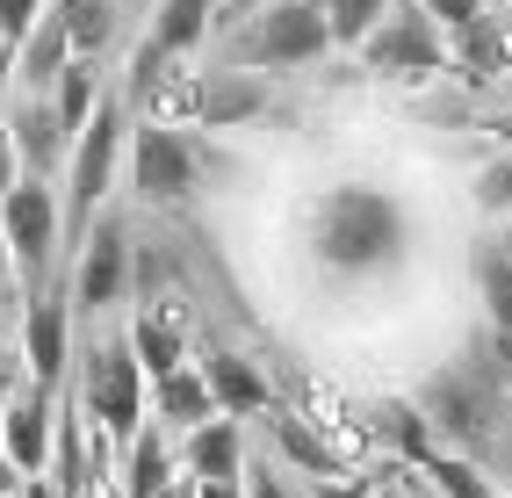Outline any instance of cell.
<instances>
[{
	"label": "cell",
	"mask_w": 512,
	"mask_h": 498,
	"mask_svg": "<svg viewBox=\"0 0 512 498\" xmlns=\"http://www.w3.org/2000/svg\"><path fill=\"white\" fill-rule=\"evenodd\" d=\"M404 203L375 181H339L311 203V253L325 275H383L404 260Z\"/></svg>",
	"instance_id": "6da1fadb"
},
{
	"label": "cell",
	"mask_w": 512,
	"mask_h": 498,
	"mask_svg": "<svg viewBox=\"0 0 512 498\" xmlns=\"http://www.w3.org/2000/svg\"><path fill=\"white\" fill-rule=\"evenodd\" d=\"M325 51H332L325 0H260L231 29V65H253V73H296V65H318Z\"/></svg>",
	"instance_id": "7a4b0ae2"
},
{
	"label": "cell",
	"mask_w": 512,
	"mask_h": 498,
	"mask_svg": "<svg viewBox=\"0 0 512 498\" xmlns=\"http://www.w3.org/2000/svg\"><path fill=\"white\" fill-rule=\"evenodd\" d=\"M123 138H130V102H123V94H101V102H94V116L80 123L73 152H65L58 239H73V246H80V231L94 224L101 195H109V174H116V159H123Z\"/></svg>",
	"instance_id": "3957f363"
},
{
	"label": "cell",
	"mask_w": 512,
	"mask_h": 498,
	"mask_svg": "<svg viewBox=\"0 0 512 498\" xmlns=\"http://www.w3.org/2000/svg\"><path fill=\"white\" fill-rule=\"evenodd\" d=\"M361 65L375 80L419 87V80H433L440 65H448V37H440V22L419 8V0H390V15L361 37Z\"/></svg>",
	"instance_id": "277c9868"
},
{
	"label": "cell",
	"mask_w": 512,
	"mask_h": 498,
	"mask_svg": "<svg viewBox=\"0 0 512 498\" xmlns=\"http://www.w3.org/2000/svg\"><path fill=\"white\" fill-rule=\"evenodd\" d=\"M80 412L109 434V448H130V434L145 426V369H138V354H130V340H101L87 354Z\"/></svg>",
	"instance_id": "5b68a950"
},
{
	"label": "cell",
	"mask_w": 512,
	"mask_h": 498,
	"mask_svg": "<svg viewBox=\"0 0 512 498\" xmlns=\"http://www.w3.org/2000/svg\"><path fill=\"white\" fill-rule=\"evenodd\" d=\"M0 231H8V260L22 268V282L44 289L58 260V195L44 174H15V188L0 195Z\"/></svg>",
	"instance_id": "8992f818"
},
{
	"label": "cell",
	"mask_w": 512,
	"mask_h": 498,
	"mask_svg": "<svg viewBox=\"0 0 512 498\" xmlns=\"http://www.w3.org/2000/svg\"><path fill=\"white\" fill-rule=\"evenodd\" d=\"M130 188L145 203H188L202 188V145L174 123H138L130 130Z\"/></svg>",
	"instance_id": "52a82bcc"
},
{
	"label": "cell",
	"mask_w": 512,
	"mask_h": 498,
	"mask_svg": "<svg viewBox=\"0 0 512 498\" xmlns=\"http://www.w3.org/2000/svg\"><path fill=\"white\" fill-rule=\"evenodd\" d=\"M130 296V231L123 217H94L80 231V260H73V304L80 311H109Z\"/></svg>",
	"instance_id": "ba28073f"
},
{
	"label": "cell",
	"mask_w": 512,
	"mask_h": 498,
	"mask_svg": "<svg viewBox=\"0 0 512 498\" xmlns=\"http://www.w3.org/2000/svg\"><path fill=\"white\" fill-rule=\"evenodd\" d=\"M51 390L29 383V390H8V412H0V448L22 477H44L51 470Z\"/></svg>",
	"instance_id": "9c48e42d"
},
{
	"label": "cell",
	"mask_w": 512,
	"mask_h": 498,
	"mask_svg": "<svg viewBox=\"0 0 512 498\" xmlns=\"http://www.w3.org/2000/svg\"><path fill=\"white\" fill-rule=\"evenodd\" d=\"M65 347H73V304L51 289L29 296V318H22V361H29V383H58L65 376Z\"/></svg>",
	"instance_id": "30bf717a"
},
{
	"label": "cell",
	"mask_w": 512,
	"mask_h": 498,
	"mask_svg": "<svg viewBox=\"0 0 512 498\" xmlns=\"http://www.w3.org/2000/svg\"><path fill=\"white\" fill-rule=\"evenodd\" d=\"M267 116V80L253 65H224V73H202V109H195V130H238Z\"/></svg>",
	"instance_id": "8fae6325"
},
{
	"label": "cell",
	"mask_w": 512,
	"mask_h": 498,
	"mask_svg": "<svg viewBox=\"0 0 512 498\" xmlns=\"http://www.w3.org/2000/svg\"><path fill=\"white\" fill-rule=\"evenodd\" d=\"M426 412L448 426V434L462 441H491V390L476 369H448V376H433L426 383Z\"/></svg>",
	"instance_id": "7c38bea8"
},
{
	"label": "cell",
	"mask_w": 512,
	"mask_h": 498,
	"mask_svg": "<svg viewBox=\"0 0 512 498\" xmlns=\"http://www.w3.org/2000/svg\"><path fill=\"white\" fill-rule=\"evenodd\" d=\"M8 145L22 159V174H51V166L73 152V138H65L58 116H51V94H29V102L8 109Z\"/></svg>",
	"instance_id": "4fadbf2b"
},
{
	"label": "cell",
	"mask_w": 512,
	"mask_h": 498,
	"mask_svg": "<svg viewBox=\"0 0 512 498\" xmlns=\"http://www.w3.org/2000/svg\"><path fill=\"white\" fill-rule=\"evenodd\" d=\"M195 369H202V383H210L217 412H231V419H253V412L275 405V390H267V376L253 369L246 354H224V347H217V354H202Z\"/></svg>",
	"instance_id": "5bb4252c"
},
{
	"label": "cell",
	"mask_w": 512,
	"mask_h": 498,
	"mask_svg": "<svg viewBox=\"0 0 512 498\" xmlns=\"http://www.w3.org/2000/svg\"><path fill=\"white\" fill-rule=\"evenodd\" d=\"M181 462H188V477H246V434H238V419L210 412L202 426H188Z\"/></svg>",
	"instance_id": "9a60e30c"
},
{
	"label": "cell",
	"mask_w": 512,
	"mask_h": 498,
	"mask_svg": "<svg viewBox=\"0 0 512 498\" xmlns=\"http://www.w3.org/2000/svg\"><path fill=\"white\" fill-rule=\"evenodd\" d=\"M65 58H73V37H65V15L58 8H44L37 15V29L15 44V80L29 87V94H51V80L65 73Z\"/></svg>",
	"instance_id": "2e32d148"
},
{
	"label": "cell",
	"mask_w": 512,
	"mask_h": 498,
	"mask_svg": "<svg viewBox=\"0 0 512 498\" xmlns=\"http://www.w3.org/2000/svg\"><path fill=\"white\" fill-rule=\"evenodd\" d=\"M152 412H159L166 434H188V426H202V419L217 412V397H210V383H202L195 361H181V369L152 376Z\"/></svg>",
	"instance_id": "e0dca14e"
},
{
	"label": "cell",
	"mask_w": 512,
	"mask_h": 498,
	"mask_svg": "<svg viewBox=\"0 0 512 498\" xmlns=\"http://www.w3.org/2000/svg\"><path fill=\"white\" fill-rule=\"evenodd\" d=\"M455 58L469 80H491V73H512V22L505 15H484L476 8L462 29H455Z\"/></svg>",
	"instance_id": "ac0fdd59"
},
{
	"label": "cell",
	"mask_w": 512,
	"mask_h": 498,
	"mask_svg": "<svg viewBox=\"0 0 512 498\" xmlns=\"http://www.w3.org/2000/svg\"><path fill=\"white\" fill-rule=\"evenodd\" d=\"M130 109H145V123L195 130V109H202V73H174V65H166L159 80H145L138 94H130Z\"/></svg>",
	"instance_id": "d6986e66"
},
{
	"label": "cell",
	"mask_w": 512,
	"mask_h": 498,
	"mask_svg": "<svg viewBox=\"0 0 512 498\" xmlns=\"http://www.w3.org/2000/svg\"><path fill=\"white\" fill-rule=\"evenodd\" d=\"M217 8H224V0H159L152 37H145V44H159L166 58H188V51L217 29Z\"/></svg>",
	"instance_id": "ffe728a7"
},
{
	"label": "cell",
	"mask_w": 512,
	"mask_h": 498,
	"mask_svg": "<svg viewBox=\"0 0 512 498\" xmlns=\"http://www.w3.org/2000/svg\"><path fill=\"white\" fill-rule=\"evenodd\" d=\"M130 354H138L145 376L181 369V361H188V347H181V311H174V304H152L138 325H130Z\"/></svg>",
	"instance_id": "44dd1931"
},
{
	"label": "cell",
	"mask_w": 512,
	"mask_h": 498,
	"mask_svg": "<svg viewBox=\"0 0 512 498\" xmlns=\"http://www.w3.org/2000/svg\"><path fill=\"white\" fill-rule=\"evenodd\" d=\"M166 477H174V441H166V426H138V434H130V462H123V498H159Z\"/></svg>",
	"instance_id": "7402d4cb"
},
{
	"label": "cell",
	"mask_w": 512,
	"mask_h": 498,
	"mask_svg": "<svg viewBox=\"0 0 512 498\" xmlns=\"http://www.w3.org/2000/svg\"><path fill=\"white\" fill-rule=\"evenodd\" d=\"M469 275H476V296H484L491 325L512 340V246L505 239H484V246L469 253Z\"/></svg>",
	"instance_id": "603a6c76"
},
{
	"label": "cell",
	"mask_w": 512,
	"mask_h": 498,
	"mask_svg": "<svg viewBox=\"0 0 512 498\" xmlns=\"http://www.w3.org/2000/svg\"><path fill=\"white\" fill-rule=\"evenodd\" d=\"M267 426H275V448L296 462V470H311L318 484L325 477H339V462L325 455V441H318V426L303 419V412H289V405H267Z\"/></svg>",
	"instance_id": "cb8c5ba5"
},
{
	"label": "cell",
	"mask_w": 512,
	"mask_h": 498,
	"mask_svg": "<svg viewBox=\"0 0 512 498\" xmlns=\"http://www.w3.org/2000/svg\"><path fill=\"white\" fill-rule=\"evenodd\" d=\"M94 102H101V87H94V58H65V73L51 80V116H58L65 138H80V123L94 116Z\"/></svg>",
	"instance_id": "d4e9b609"
},
{
	"label": "cell",
	"mask_w": 512,
	"mask_h": 498,
	"mask_svg": "<svg viewBox=\"0 0 512 498\" xmlns=\"http://www.w3.org/2000/svg\"><path fill=\"white\" fill-rule=\"evenodd\" d=\"M65 15V37H73V58H101L116 37V0H51Z\"/></svg>",
	"instance_id": "484cf974"
},
{
	"label": "cell",
	"mask_w": 512,
	"mask_h": 498,
	"mask_svg": "<svg viewBox=\"0 0 512 498\" xmlns=\"http://www.w3.org/2000/svg\"><path fill=\"white\" fill-rule=\"evenodd\" d=\"M368 434L390 441L397 455H412V462H433V455H440L433 434H426V412H419V405H375V412H368Z\"/></svg>",
	"instance_id": "4316f807"
},
{
	"label": "cell",
	"mask_w": 512,
	"mask_h": 498,
	"mask_svg": "<svg viewBox=\"0 0 512 498\" xmlns=\"http://www.w3.org/2000/svg\"><path fill=\"white\" fill-rule=\"evenodd\" d=\"M390 15V0H325V29L339 51H361V37Z\"/></svg>",
	"instance_id": "83f0119b"
},
{
	"label": "cell",
	"mask_w": 512,
	"mask_h": 498,
	"mask_svg": "<svg viewBox=\"0 0 512 498\" xmlns=\"http://www.w3.org/2000/svg\"><path fill=\"white\" fill-rule=\"evenodd\" d=\"M476 210H484V217L512 210V159H491L484 174H476Z\"/></svg>",
	"instance_id": "f1b7e54d"
},
{
	"label": "cell",
	"mask_w": 512,
	"mask_h": 498,
	"mask_svg": "<svg viewBox=\"0 0 512 498\" xmlns=\"http://www.w3.org/2000/svg\"><path fill=\"white\" fill-rule=\"evenodd\" d=\"M51 8V0H0V37L8 44H22L29 29H37V15Z\"/></svg>",
	"instance_id": "f546056e"
},
{
	"label": "cell",
	"mask_w": 512,
	"mask_h": 498,
	"mask_svg": "<svg viewBox=\"0 0 512 498\" xmlns=\"http://www.w3.org/2000/svg\"><path fill=\"white\" fill-rule=\"evenodd\" d=\"M419 8H426V15H433V22L448 29V37H455V29H462V22H469L476 8H484V0H419Z\"/></svg>",
	"instance_id": "4dcf8cb0"
},
{
	"label": "cell",
	"mask_w": 512,
	"mask_h": 498,
	"mask_svg": "<svg viewBox=\"0 0 512 498\" xmlns=\"http://www.w3.org/2000/svg\"><path fill=\"white\" fill-rule=\"evenodd\" d=\"M195 498H246V477H195Z\"/></svg>",
	"instance_id": "1f68e13d"
},
{
	"label": "cell",
	"mask_w": 512,
	"mask_h": 498,
	"mask_svg": "<svg viewBox=\"0 0 512 498\" xmlns=\"http://www.w3.org/2000/svg\"><path fill=\"white\" fill-rule=\"evenodd\" d=\"M246 498H289L275 470H246Z\"/></svg>",
	"instance_id": "d6a6232c"
},
{
	"label": "cell",
	"mask_w": 512,
	"mask_h": 498,
	"mask_svg": "<svg viewBox=\"0 0 512 498\" xmlns=\"http://www.w3.org/2000/svg\"><path fill=\"white\" fill-rule=\"evenodd\" d=\"M8 80H15V44L0 37V94H8Z\"/></svg>",
	"instance_id": "836d02e7"
},
{
	"label": "cell",
	"mask_w": 512,
	"mask_h": 498,
	"mask_svg": "<svg viewBox=\"0 0 512 498\" xmlns=\"http://www.w3.org/2000/svg\"><path fill=\"white\" fill-rule=\"evenodd\" d=\"M159 498H195V477H166V484H159Z\"/></svg>",
	"instance_id": "e575fe53"
},
{
	"label": "cell",
	"mask_w": 512,
	"mask_h": 498,
	"mask_svg": "<svg viewBox=\"0 0 512 498\" xmlns=\"http://www.w3.org/2000/svg\"><path fill=\"white\" fill-rule=\"evenodd\" d=\"M15 484H22V470H15V462H8V448H0V498H8Z\"/></svg>",
	"instance_id": "d590c367"
},
{
	"label": "cell",
	"mask_w": 512,
	"mask_h": 498,
	"mask_svg": "<svg viewBox=\"0 0 512 498\" xmlns=\"http://www.w3.org/2000/svg\"><path fill=\"white\" fill-rule=\"evenodd\" d=\"M246 8H260V0H224V8H217V22H238Z\"/></svg>",
	"instance_id": "8d00e7d4"
},
{
	"label": "cell",
	"mask_w": 512,
	"mask_h": 498,
	"mask_svg": "<svg viewBox=\"0 0 512 498\" xmlns=\"http://www.w3.org/2000/svg\"><path fill=\"white\" fill-rule=\"evenodd\" d=\"M0 138H8V102H0Z\"/></svg>",
	"instance_id": "74e56055"
},
{
	"label": "cell",
	"mask_w": 512,
	"mask_h": 498,
	"mask_svg": "<svg viewBox=\"0 0 512 498\" xmlns=\"http://www.w3.org/2000/svg\"><path fill=\"white\" fill-rule=\"evenodd\" d=\"M505 246H512V210H505Z\"/></svg>",
	"instance_id": "f35d334b"
}]
</instances>
